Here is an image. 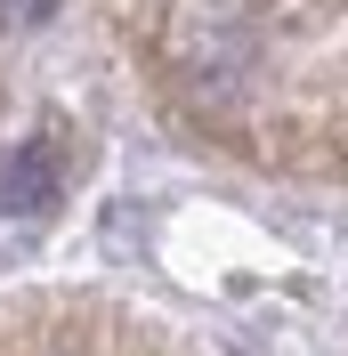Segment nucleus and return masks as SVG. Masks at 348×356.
Returning <instances> with one entry per match:
<instances>
[{
	"instance_id": "obj_1",
	"label": "nucleus",
	"mask_w": 348,
	"mask_h": 356,
	"mask_svg": "<svg viewBox=\"0 0 348 356\" xmlns=\"http://www.w3.org/2000/svg\"><path fill=\"white\" fill-rule=\"evenodd\" d=\"M57 186H65L57 146H49V138H17V146L0 154V219H33V211H49Z\"/></svg>"
},
{
	"instance_id": "obj_2",
	"label": "nucleus",
	"mask_w": 348,
	"mask_h": 356,
	"mask_svg": "<svg viewBox=\"0 0 348 356\" xmlns=\"http://www.w3.org/2000/svg\"><path fill=\"white\" fill-rule=\"evenodd\" d=\"M17 8H24V17H33V24H41V17H49V8H57V0H17Z\"/></svg>"
}]
</instances>
